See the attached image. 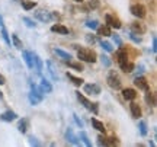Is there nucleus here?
Instances as JSON below:
<instances>
[{
  "mask_svg": "<svg viewBox=\"0 0 157 147\" xmlns=\"http://www.w3.org/2000/svg\"><path fill=\"white\" fill-rule=\"evenodd\" d=\"M12 44H13V47L15 48H17V50H22V41L19 40V37H17L16 34H13L12 35Z\"/></svg>",
  "mask_w": 157,
  "mask_h": 147,
  "instance_id": "obj_31",
  "label": "nucleus"
},
{
  "mask_svg": "<svg viewBox=\"0 0 157 147\" xmlns=\"http://www.w3.org/2000/svg\"><path fill=\"white\" fill-rule=\"evenodd\" d=\"M83 91L87 95H99L101 93V86L98 83H87V85H84Z\"/></svg>",
  "mask_w": 157,
  "mask_h": 147,
  "instance_id": "obj_9",
  "label": "nucleus"
},
{
  "mask_svg": "<svg viewBox=\"0 0 157 147\" xmlns=\"http://www.w3.org/2000/svg\"><path fill=\"white\" fill-rule=\"evenodd\" d=\"M99 44H101V47L105 51H106V52H111V51H113L112 44H111V42H108V41H99Z\"/></svg>",
  "mask_w": 157,
  "mask_h": 147,
  "instance_id": "obj_34",
  "label": "nucleus"
},
{
  "mask_svg": "<svg viewBox=\"0 0 157 147\" xmlns=\"http://www.w3.org/2000/svg\"><path fill=\"white\" fill-rule=\"evenodd\" d=\"M2 26H5V21H3V16L0 15V28H2Z\"/></svg>",
  "mask_w": 157,
  "mask_h": 147,
  "instance_id": "obj_49",
  "label": "nucleus"
},
{
  "mask_svg": "<svg viewBox=\"0 0 157 147\" xmlns=\"http://www.w3.org/2000/svg\"><path fill=\"white\" fill-rule=\"evenodd\" d=\"M134 85L140 89V91H148V83H147V80L144 76H141V74H138L137 77L134 79Z\"/></svg>",
  "mask_w": 157,
  "mask_h": 147,
  "instance_id": "obj_10",
  "label": "nucleus"
},
{
  "mask_svg": "<svg viewBox=\"0 0 157 147\" xmlns=\"http://www.w3.org/2000/svg\"><path fill=\"white\" fill-rule=\"evenodd\" d=\"M66 64H67L68 67H71V68H74V70H77V72H83L84 68H83V66L80 64V63H73V61H66Z\"/></svg>",
  "mask_w": 157,
  "mask_h": 147,
  "instance_id": "obj_32",
  "label": "nucleus"
},
{
  "mask_svg": "<svg viewBox=\"0 0 157 147\" xmlns=\"http://www.w3.org/2000/svg\"><path fill=\"white\" fill-rule=\"evenodd\" d=\"M134 68H135L134 64L128 61L127 64H125V66H124L122 68H121V70H122V72H125V73H132V72H134Z\"/></svg>",
  "mask_w": 157,
  "mask_h": 147,
  "instance_id": "obj_37",
  "label": "nucleus"
},
{
  "mask_svg": "<svg viewBox=\"0 0 157 147\" xmlns=\"http://www.w3.org/2000/svg\"><path fill=\"white\" fill-rule=\"evenodd\" d=\"M47 66H48V73L51 74V77H52V80H56V82H58L60 80V77H58V74H57V68L56 66L52 64V61H47Z\"/></svg>",
  "mask_w": 157,
  "mask_h": 147,
  "instance_id": "obj_24",
  "label": "nucleus"
},
{
  "mask_svg": "<svg viewBox=\"0 0 157 147\" xmlns=\"http://www.w3.org/2000/svg\"><path fill=\"white\" fill-rule=\"evenodd\" d=\"M22 58L23 61L26 63V66H28V68H34V61H32V51H25L22 50Z\"/></svg>",
  "mask_w": 157,
  "mask_h": 147,
  "instance_id": "obj_15",
  "label": "nucleus"
},
{
  "mask_svg": "<svg viewBox=\"0 0 157 147\" xmlns=\"http://www.w3.org/2000/svg\"><path fill=\"white\" fill-rule=\"evenodd\" d=\"M106 82H108V86L115 89V91L121 89V86H122V80H121V77L118 76V73L115 70L109 72V74H108V77H106Z\"/></svg>",
  "mask_w": 157,
  "mask_h": 147,
  "instance_id": "obj_4",
  "label": "nucleus"
},
{
  "mask_svg": "<svg viewBox=\"0 0 157 147\" xmlns=\"http://www.w3.org/2000/svg\"><path fill=\"white\" fill-rule=\"evenodd\" d=\"M21 3H22V7L25 10H31L36 6V2H34V0H21Z\"/></svg>",
  "mask_w": 157,
  "mask_h": 147,
  "instance_id": "obj_28",
  "label": "nucleus"
},
{
  "mask_svg": "<svg viewBox=\"0 0 157 147\" xmlns=\"http://www.w3.org/2000/svg\"><path fill=\"white\" fill-rule=\"evenodd\" d=\"M5 83H6V79L2 76V74H0V85H5Z\"/></svg>",
  "mask_w": 157,
  "mask_h": 147,
  "instance_id": "obj_48",
  "label": "nucleus"
},
{
  "mask_svg": "<svg viewBox=\"0 0 157 147\" xmlns=\"http://www.w3.org/2000/svg\"><path fill=\"white\" fill-rule=\"evenodd\" d=\"M0 119L5 121V122H12V121H16L17 119V114L15 111H6V112L0 114Z\"/></svg>",
  "mask_w": 157,
  "mask_h": 147,
  "instance_id": "obj_11",
  "label": "nucleus"
},
{
  "mask_svg": "<svg viewBox=\"0 0 157 147\" xmlns=\"http://www.w3.org/2000/svg\"><path fill=\"white\" fill-rule=\"evenodd\" d=\"M86 26L90 28V29H96L98 26H99V22L95 21V19H93V21H87V22H86Z\"/></svg>",
  "mask_w": 157,
  "mask_h": 147,
  "instance_id": "obj_41",
  "label": "nucleus"
},
{
  "mask_svg": "<svg viewBox=\"0 0 157 147\" xmlns=\"http://www.w3.org/2000/svg\"><path fill=\"white\" fill-rule=\"evenodd\" d=\"M129 29H131V32H134V34H138V35H143L146 34V25L144 23H138V22H132L131 23V26H129Z\"/></svg>",
  "mask_w": 157,
  "mask_h": 147,
  "instance_id": "obj_12",
  "label": "nucleus"
},
{
  "mask_svg": "<svg viewBox=\"0 0 157 147\" xmlns=\"http://www.w3.org/2000/svg\"><path fill=\"white\" fill-rule=\"evenodd\" d=\"M67 79L71 80V83H73L74 86H77V87H78V86L83 85V82H84L83 79H80V77H76V76H73L71 73H67Z\"/></svg>",
  "mask_w": 157,
  "mask_h": 147,
  "instance_id": "obj_27",
  "label": "nucleus"
},
{
  "mask_svg": "<svg viewBox=\"0 0 157 147\" xmlns=\"http://www.w3.org/2000/svg\"><path fill=\"white\" fill-rule=\"evenodd\" d=\"M2 38L5 40L6 45L12 47V40H10V37H9V32H7V29H6L5 26H2Z\"/></svg>",
  "mask_w": 157,
  "mask_h": 147,
  "instance_id": "obj_30",
  "label": "nucleus"
},
{
  "mask_svg": "<svg viewBox=\"0 0 157 147\" xmlns=\"http://www.w3.org/2000/svg\"><path fill=\"white\" fill-rule=\"evenodd\" d=\"M28 141H29V144H31V146H35V147L42 146V144H41V143L36 140V137H34V136H29L28 137Z\"/></svg>",
  "mask_w": 157,
  "mask_h": 147,
  "instance_id": "obj_39",
  "label": "nucleus"
},
{
  "mask_svg": "<svg viewBox=\"0 0 157 147\" xmlns=\"http://www.w3.org/2000/svg\"><path fill=\"white\" fill-rule=\"evenodd\" d=\"M66 138H67V141L71 143L73 146H80V143H82L80 141V138H78V136L74 134L73 128H70V127H68L67 131H66Z\"/></svg>",
  "mask_w": 157,
  "mask_h": 147,
  "instance_id": "obj_8",
  "label": "nucleus"
},
{
  "mask_svg": "<svg viewBox=\"0 0 157 147\" xmlns=\"http://www.w3.org/2000/svg\"><path fill=\"white\" fill-rule=\"evenodd\" d=\"M106 143H108V146H117L118 138L117 137H109V138H106Z\"/></svg>",
  "mask_w": 157,
  "mask_h": 147,
  "instance_id": "obj_45",
  "label": "nucleus"
},
{
  "mask_svg": "<svg viewBox=\"0 0 157 147\" xmlns=\"http://www.w3.org/2000/svg\"><path fill=\"white\" fill-rule=\"evenodd\" d=\"M74 2H77V3H82V2H83V0H74Z\"/></svg>",
  "mask_w": 157,
  "mask_h": 147,
  "instance_id": "obj_51",
  "label": "nucleus"
},
{
  "mask_svg": "<svg viewBox=\"0 0 157 147\" xmlns=\"http://www.w3.org/2000/svg\"><path fill=\"white\" fill-rule=\"evenodd\" d=\"M92 125H93V128L98 130L99 133H105V125H103V122H101L98 118H92Z\"/></svg>",
  "mask_w": 157,
  "mask_h": 147,
  "instance_id": "obj_25",
  "label": "nucleus"
},
{
  "mask_svg": "<svg viewBox=\"0 0 157 147\" xmlns=\"http://www.w3.org/2000/svg\"><path fill=\"white\" fill-rule=\"evenodd\" d=\"M122 98L125 101H134L137 98V92L132 87H127V89H122Z\"/></svg>",
  "mask_w": 157,
  "mask_h": 147,
  "instance_id": "obj_14",
  "label": "nucleus"
},
{
  "mask_svg": "<svg viewBox=\"0 0 157 147\" xmlns=\"http://www.w3.org/2000/svg\"><path fill=\"white\" fill-rule=\"evenodd\" d=\"M39 87H41V91L44 92V93H51V92H52V85H51L45 77L41 79V85H39Z\"/></svg>",
  "mask_w": 157,
  "mask_h": 147,
  "instance_id": "obj_20",
  "label": "nucleus"
},
{
  "mask_svg": "<svg viewBox=\"0 0 157 147\" xmlns=\"http://www.w3.org/2000/svg\"><path fill=\"white\" fill-rule=\"evenodd\" d=\"M77 58L84 63H96V52L92 48H77Z\"/></svg>",
  "mask_w": 157,
  "mask_h": 147,
  "instance_id": "obj_1",
  "label": "nucleus"
},
{
  "mask_svg": "<svg viewBox=\"0 0 157 147\" xmlns=\"http://www.w3.org/2000/svg\"><path fill=\"white\" fill-rule=\"evenodd\" d=\"M54 52H56V54L60 57L61 60H64V61H68V60H71V54H70V52H67V51L60 50V48H54Z\"/></svg>",
  "mask_w": 157,
  "mask_h": 147,
  "instance_id": "obj_23",
  "label": "nucleus"
},
{
  "mask_svg": "<svg viewBox=\"0 0 157 147\" xmlns=\"http://www.w3.org/2000/svg\"><path fill=\"white\" fill-rule=\"evenodd\" d=\"M129 109H131V115H132V118L138 119L141 117V108L138 103H135V102H131V105H129Z\"/></svg>",
  "mask_w": 157,
  "mask_h": 147,
  "instance_id": "obj_16",
  "label": "nucleus"
},
{
  "mask_svg": "<svg viewBox=\"0 0 157 147\" xmlns=\"http://www.w3.org/2000/svg\"><path fill=\"white\" fill-rule=\"evenodd\" d=\"M22 22L25 23V25H26L28 28H36V23H35L34 21H32L31 17H28V16H23V17H22Z\"/></svg>",
  "mask_w": 157,
  "mask_h": 147,
  "instance_id": "obj_35",
  "label": "nucleus"
},
{
  "mask_svg": "<svg viewBox=\"0 0 157 147\" xmlns=\"http://www.w3.org/2000/svg\"><path fill=\"white\" fill-rule=\"evenodd\" d=\"M111 37H112L113 38V41H115V44H117L118 47H122V40H121V38H119V35H111Z\"/></svg>",
  "mask_w": 157,
  "mask_h": 147,
  "instance_id": "obj_46",
  "label": "nucleus"
},
{
  "mask_svg": "<svg viewBox=\"0 0 157 147\" xmlns=\"http://www.w3.org/2000/svg\"><path fill=\"white\" fill-rule=\"evenodd\" d=\"M98 37H96V35H86V42H87V44H92V45H93V44H96V42H98Z\"/></svg>",
  "mask_w": 157,
  "mask_h": 147,
  "instance_id": "obj_40",
  "label": "nucleus"
},
{
  "mask_svg": "<svg viewBox=\"0 0 157 147\" xmlns=\"http://www.w3.org/2000/svg\"><path fill=\"white\" fill-rule=\"evenodd\" d=\"M2 99H3V92L0 91V101H2Z\"/></svg>",
  "mask_w": 157,
  "mask_h": 147,
  "instance_id": "obj_50",
  "label": "nucleus"
},
{
  "mask_svg": "<svg viewBox=\"0 0 157 147\" xmlns=\"http://www.w3.org/2000/svg\"><path fill=\"white\" fill-rule=\"evenodd\" d=\"M73 119H74V122L77 124V127H80V128H84L83 121H82V119L78 118V117H77V115H76V114H73Z\"/></svg>",
  "mask_w": 157,
  "mask_h": 147,
  "instance_id": "obj_43",
  "label": "nucleus"
},
{
  "mask_svg": "<svg viewBox=\"0 0 157 147\" xmlns=\"http://www.w3.org/2000/svg\"><path fill=\"white\" fill-rule=\"evenodd\" d=\"M51 31L52 32H57V34H61V35H67L68 34V28L64 26L61 23H57V25H52L51 26Z\"/></svg>",
  "mask_w": 157,
  "mask_h": 147,
  "instance_id": "obj_19",
  "label": "nucleus"
},
{
  "mask_svg": "<svg viewBox=\"0 0 157 147\" xmlns=\"http://www.w3.org/2000/svg\"><path fill=\"white\" fill-rule=\"evenodd\" d=\"M96 31H98V35H101V37H111L112 35V31L108 25H99Z\"/></svg>",
  "mask_w": 157,
  "mask_h": 147,
  "instance_id": "obj_18",
  "label": "nucleus"
},
{
  "mask_svg": "<svg viewBox=\"0 0 157 147\" xmlns=\"http://www.w3.org/2000/svg\"><path fill=\"white\" fill-rule=\"evenodd\" d=\"M78 138H80V141H83V143H84V146L92 147V141H90L89 136L86 134V131H80V134H78Z\"/></svg>",
  "mask_w": 157,
  "mask_h": 147,
  "instance_id": "obj_26",
  "label": "nucleus"
},
{
  "mask_svg": "<svg viewBox=\"0 0 157 147\" xmlns=\"http://www.w3.org/2000/svg\"><path fill=\"white\" fill-rule=\"evenodd\" d=\"M32 61H34V68L32 70H35L38 74H41L42 73V60L39 58L36 52H32Z\"/></svg>",
  "mask_w": 157,
  "mask_h": 147,
  "instance_id": "obj_13",
  "label": "nucleus"
},
{
  "mask_svg": "<svg viewBox=\"0 0 157 147\" xmlns=\"http://www.w3.org/2000/svg\"><path fill=\"white\" fill-rule=\"evenodd\" d=\"M87 6L93 10V9H98V7L101 6V2H99V0H87Z\"/></svg>",
  "mask_w": 157,
  "mask_h": 147,
  "instance_id": "obj_38",
  "label": "nucleus"
},
{
  "mask_svg": "<svg viewBox=\"0 0 157 147\" xmlns=\"http://www.w3.org/2000/svg\"><path fill=\"white\" fill-rule=\"evenodd\" d=\"M129 12L132 13V16L138 17V19H143V17H146L147 15V10L144 5H140V3H137V5H132L129 7Z\"/></svg>",
  "mask_w": 157,
  "mask_h": 147,
  "instance_id": "obj_5",
  "label": "nucleus"
},
{
  "mask_svg": "<svg viewBox=\"0 0 157 147\" xmlns=\"http://www.w3.org/2000/svg\"><path fill=\"white\" fill-rule=\"evenodd\" d=\"M138 130H140V134L143 137L147 136V133H148V127H147V122H146V121H143V119H141L140 122H138Z\"/></svg>",
  "mask_w": 157,
  "mask_h": 147,
  "instance_id": "obj_29",
  "label": "nucleus"
},
{
  "mask_svg": "<svg viewBox=\"0 0 157 147\" xmlns=\"http://www.w3.org/2000/svg\"><path fill=\"white\" fill-rule=\"evenodd\" d=\"M151 51L156 54L157 52V41H156V35H153V44H151Z\"/></svg>",
  "mask_w": 157,
  "mask_h": 147,
  "instance_id": "obj_47",
  "label": "nucleus"
},
{
  "mask_svg": "<svg viewBox=\"0 0 157 147\" xmlns=\"http://www.w3.org/2000/svg\"><path fill=\"white\" fill-rule=\"evenodd\" d=\"M117 57H118V64H119V67L122 68L128 63V52H127V50L124 47H119V50L117 52Z\"/></svg>",
  "mask_w": 157,
  "mask_h": 147,
  "instance_id": "obj_7",
  "label": "nucleus"
},
{
  "mask_svg": "<svg viewBox=\"0 0 157 147\" xmlns=\"http://www.w3.org/2000/svg\"><path fill=\"white\" fill-rule=\"evenodd\" d=\"M16 2H21V0H16Z\"/></svg>",
  "mask_w": 157,
  "mask_h": 147,
  "instance_id": "obj_52",
  "label": "nucleus"
},
{
  "mask_svg": "<svg viewBox=\"0 0 157 147\" xmlns=\"http://www.w3.org/2000/svg\"><path fill=\"white\" fill-rule=\"evenodd\" d=\"M105 22H106V25L109 26V28L119 29L121 26H122V23H121V21H119V19H118L117 16H113V15H111V13H108L106 16H105Z\"/></svg>",
  "mask_w": 157,
  "mask_h": 147,
  "instance_id": "obj_6",
  "label": "nucleus"
},
{
  "mask_svg": "<svg viewBox=\"0 0 157 147\" xmlns=\"http://www.w3.org/2000/svg\"><path fill=\"white\" fill-rule=\"evenodd\" d=\"M35 19H38L39 22H44V23H48V22H52V21H57L58 19V15L56 12H48V10H38L34 13Z\"/></svg>",
  "mask_w": 157,
  "mask_h": 147,
  "instance_id": "obj_3",
  "label": "nucleus"
},
{
  "mask_svg": "<svg viewBox=\"0 0 157 147\" xmlns=\"http://www.w3.org/2000/svg\"><path fill=\"white\" fill-rule=\"evenodd\" d=\"M98 146H108V143H106V137H103V136H98Z\"/></svg>",
  "mask_w": 157,
  "mask_h": 147,
  "instance_id": "obj_44",
  "label": "nucleus"
},
{
  "mask_svg": "<svg viewBox=\"0 0 157 147\" xmlns=\"http://www.w3.org/2000/svg\"><path fill=\"white\" fill-rule=\"evenodd\" d=\"M128 37H129V40L132 41V42H135V44H141V42H143V38L138 37V34H134V32H131V31L128 32Z\"/></svg>",
  "mask_w": 157,
  "mask_h": 147,
  "instance_id": "obj_33",
  "label": "nucleus"
},
{
  "mask_svg": "<svg viewBox=\"0 0 157 147\" xmlns=\"http://www.w3.org/2000/svg\"><path fill=\"white\" fill-rule=\"evenodd\" d=\"M29 85H31V93H32L34 96H36L39 101L42 102V99H44V92L41 91V87H38L35 83H29Z\"/></svg>",
  "mask_w": 157,
  "mask_h": 147,
  "instance_id": "obj_17",
  "label": "nucleus"
},
{
  "mask_svg": "<svg viewBox=\"0 0 157 147\" xmlns=\"http://www.w3.org/2000/svg\"><path fill=\"white\" fill-rule=\"evenodd\" d=\"M76 96H77V99H78V102L83 105L86 109H89L90 112H93L95 115H98L99 114V103H96V102H90L87 98L84 96L83 93H80V92H76Z\"/></svg>",
  "mask_w": 157,
  "mask_h": 147,
  "instance_id": "obj_2",
  "label": "nucleus"
},
{
  "mask_svg": "<svg viewBox=\"0 0 157 147\" xmlns=\"http://www.w3.org/2000/svg\"><path fill=\"white\" fill-rule=\"evenodd\" d=\"M28 98H29V102H31V105H38L39 102H41V101L38 99V98L34 96L32 93H29V96H28Z\"/></svg>",
  "mask_w": 157,
  "mask_h": 147,
  "instance_id": "obj_42",
  "label": "nucleus"
},
{
  "mask_svg": "<svg viewBox=\"0 0 157 147\" xmlns=\"http://www.w3.org/2000/svg\"><path fill=\"white\" fill-rule=\"evenodd\" d=\"M28 128H29V119L28 118H22L21 121H19V124H17V130H19V133L25 134V133L28 131Z\"/></svg>",
  "mask_w": 157,
  "mask_h": 147,
  "instance_id": "obj_22",
  "label": "nucleus"
},
{
  "mask_svg": "<svg viewBox=\"0 0 157 147\" xmlns=\"http://www.w3.org/2000/svg\"><path fill=\"white\" fill-rule=\"evenodd\" d=\"M99 58H101L102 64H103L105 67H111V64H112V61L109 60V57H108V56H105V54H101V57H99Z\"/></svg>",
  "mask_w": 157,
  "mask_h": 147,
  "instance_id": "obj_36",
  "label": "nucleus"
},
{
  "mask_svg": "<svg viewBox=\"0 0 157 147\" xmlns=\"http://www.w3.org/2000/svg\"><path fill=\"white\" fill-rule=\"evenodd\" d=\"M144 99H146V102H147V105H148V106H151V108L156 106V95H154L153 92L146 91V96H144Z\"/></svg>",
  "mask_w": 157,
  "mask_h": 147,
  "instance_id": "obj_21",
  "label": "nucleus"
}]
</instances>
